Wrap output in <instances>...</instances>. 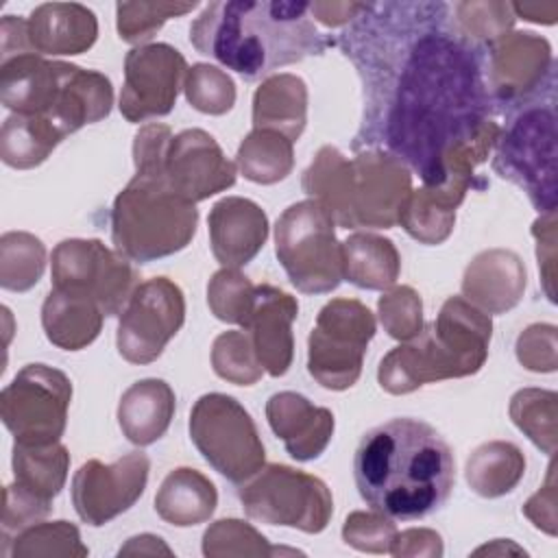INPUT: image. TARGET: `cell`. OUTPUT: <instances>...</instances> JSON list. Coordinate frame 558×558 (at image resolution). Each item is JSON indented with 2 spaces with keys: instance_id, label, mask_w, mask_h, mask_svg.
Segmentation results:
<instances>
[{
  "instance_id": "cell-51",
  "label": "cell",
  "mask_w": 558,
  "mask_h": 558,
  "mask_svg": "<svg viewBox=\"0 0 558 558\" xmlns=\"http://www.w3.org/2000/svg\"><path fill=\"white\" fill-rule=\"evenodd\" d=\"M368 2H310V15L325 26H342L366 11Z\"/></svg>"
},
{
  "instance_id": "cell-45",
  "label": "cell",
  "mask_w": 558,
  "mask_h": 558,
  "mask_svg": "<svg viewBox=\"0 0 558 558\" xmlns=\"http://www.w3.org/2000/svg\"><path fill=\"white\" fill-rule=\"evenodd\" d=\"M397 527L390 517L381 512H351L342 525V538L347 545L371 551V554H390L395 543Z\"/></svg>"
},
{
  "instance_id": "cell-18",
  "label": "cell",
  "mask_w": 558,
  "mask_h": 558,
  "mask_svg": "<svg viewBox=\"0 0 558 558\" xmlns=\"http://www.w3.org/2000/svg\"><path fill=\"white\" fill-rule=\"evenodd\" d=\"M163 179L187 203H201L235 183V163L203 129H185L170 140Z\"/></svg>"
},
{
  "instance_id": "cell-52",
  "label": "cell",
  "mask_w": 558,
  "mask_h": 558,
  "mask_svg": "<svg viewBox=\"0 0 558 558\" xmlns=\"http://www.w3.org/2000/svg\"><path fill=\"white\" fill-rule=\"evenodd\" d=\"M514 17H523L527 22H543L554 24L558 17V4L556 2H512Z\"/></svg>"
},
{
  "instance_id": "cell-20",
  "label": "cell",
  "mask_w": 558,
  "mask_h": 558,
  "mask_svg": "<svg viewBox=\"0 0 558 558\" xmlns=\"http://www.w3.org/2000/svg\"><path fill=\"white\" fill-rule=\"evenodd\" d=\"M296 314L299 303L292 294L268 283L255 288V301L244 331L251 336L257 360L270 377H281L292 366V323Z\"/></svg>"
},
{
  "instance_id": "cell-12",
  "label": "cell",
  "mask_w": 558,
  "mask_h": 558,
  "mask_svg": "<svg viewBox=\"0 0 558 558\" xmlns=\"http://www.w3.org/2000/svg\"><path fill=\"white\" fill-rule=\"evenodd\" d=\"M493 168L517 183L541 211H556V116L551 107H530L497 140Z\"/></svg>"
},
{
  "instance_id": "cell-10",
  "label": "cell",
  "mask_w": 558,
  "mask_h": 558,
  "mask_svg": "<svg viewBox=\"0 0 558 558\" xmlns=\"http://www.w3.org/2000/svg\"><path fill=\"white\" fill-rule=\"evenodd\" d=\"M244 512L268 525H286L307 534L327 527L333 514V497L327 484L305 471L268 464L240 486Z\"/></svg>"
},
{
  "instance_id": "cell-26",
  "label": "cell",
  "mask_w": 558,
  "mask_h": 558,
  "mask_svg": "<svg viewBox=\"0 0 558 558\" xmlns=\"http://www.w3.org/2000/svg\"><path fill=\"white\" fill-rule=\"evenodd\" d=\"M469 187L460 183L423 185L412 190L401 207L399 225L421 244H440L449 238L456 222V209L464 201Z\"/></svg>"
},
{
  "instance_id": "cell-23",
  "label": "cell",
  "mask_w": 558,
  "mask_h": 558,
  "mask_svg": "<svg viewBox=\"0 0 558 558\" xmlns=\"http://www.w3.org/2000/svg\"><path fill=\"white\" fill-rule=\"evenodd\" d=\"M525 279V266L514 251H482L464 270L462 299L486 314H504L521 301Z\"/></svg>"
},
{
  "instance_id": "cell-28",
  "label": "cell",
  "mask_w": 558,
  "mask_h": 558,
  "mask_svg": "<svg viewBox=\"0 0 558 558\" xmlns=\"http://www.w3.org/2000/svg\"><path fill=\"white\" fill-rule=\"evenodd\" d=\"M307 122V87L294 74H272L253 94V129H270L296 142Z\"/></svg>"
},
{
  "instance_id": "cell-30",
  "label": "cell",
  "mask_w": 558,
  "mask_h": 558,
  "mask_svg": "<svg viewBox=\"0 0 558 558\" xmlns=\"http://www.w3.org/2000/svg\"><path fill=\"white\" fill-rule=\"evenodd\" d=\"M344 279L364 290H388L401 272L392 240L375 233H353L342 242Z\"/></svg>"
},
{
  "instance_id": "cell-29",
  "label": "cell",
  "mask_w": 558,
  "mask_h": 558,
  "mask_svg": "<svg viewBox=\"0 0 558 558\" xmlns=\"http://www.w3.org/2000/svg\"><path fill=\"white\" fill-rule=\"evenodd\" d=\"M218 506V490L209 477L190 466H179L170 471L157 495V514L177 527H190L205 523Z\"/></svg>"
},
{
  "instance_id": "cell-15",
  "label": "cell",
  "mask_w": 558,
  "mask_h": 558,
  "mask_svg": "<svg viewBox=\"0 0 558 558\" xmlns=\"http://www.w3.org/2000/svg\"><path fill=\"white\" fill-rule=\"evenodd\" d=\"M185 323V296L168 277L142 281L120 312L116 347L131 364L155 362Z\"/></svg>"
},
{
  "instance_id": "cell-49",
  "label": "cell",
  "mask_w": 558,
  "mask_h": 558,
  "mask_svg": "<svg viewBox=\"0 0 558 558\" xmlns=\"http://www.w3.org/2000/svg\"><path fill=\"white\" fill-rule=\"evenodd\" d=\"M554 471H556V464L551 460L545 484L523 506V514L549 536H556V473Z\"/></svg>"
},
{
  "instance_id": "cell-35",
  "label": "cell",
  "mask_w": 558,
  "mask_h": 558,
  "mask_svg": "<svg viewBox=\"0 0 558 558\" xmlns=\"http://www.w3.org/2000/svg\"><path fill=\"white\" fill-rule=\"evenodd\" d=\"M46 246L26 231H7L0 238V286L11 292L31 290L44 275Z\"/></svg>"
},
{
  "instance_id": "cell-34",
  "label": "cell",
  "mask_w": 558,
  "mask_h": 558,
  "mask_svg": "<svg viewBox=\"0 0 558 558\" xmlns=\"http://www.w3.org/2000/svg\"><path fill=\"white\" fill-rule=\"evenodd\" d=\"M235 166L253 183L283 181L294 166V142L270 129H253L238 148Z\"/></svg>"
},
{
  "instance_id": "cell-38",
  "label": "cell",
  "mask_w": 558,
  "mask_h": 558,
  "mask_svg": "<svg viewBox=\"0 0 558 558\" xmlns=\"http://www.w3.org/2000/svg\"><path fill=\"white\" fill-rule=\"evenodd\" d=\"M194 9L196 2H118V35L122 41L144 46L170 17H181Z\"/></svg>"
},
{
  "instance_id": "cell-37",
  "label": "cell",
  "mask_w": 558,
  "mask_h": 558,
  "mask_svg": "<svg viewBox=\"0 0 558 558\" xmlns=\"http://www.w3.org/2000/svg\"><path fill=\"white\" fill-rule=\"evenodd\" d=\"M4 556H87L89 549L81 543L78 527L68 521H39L17 532L2 549Z\"/></svg>"
},
{
  "instance_id": "cell-14",
  "label": "cell",
  "mask_w": 558,
  "mask_h": 558,
  "mask_svg": "<svg viewBox=\"0 0 558 558\" xmlns=\"http://www.w3.org/2000/svg\"><path fill=\"white\" fill-rule=\"evenodd\" d=\"M137 279L131 259L100 240L70 238L52 251V288L94 301L105 316L124 310L140 286Z\"/></svg>"
},
{
  "instance_id": "cell-4",
  "label": "cell",
  "mask_w": 558,
  "mask_h": 558,
  "mask_svg": "<svg viewBox=\"0 0 558 558\" xmlns=\"http://www.w3.org/2000/svg\"><path fill=\"white\" fill-rule=\"evenodd\" d=\"M303 190L344 229H390L399 225L412 174L401 159L384 150L347 159L336 146H323L303 172Z\"/></svg>"
},
{
  "instance_id": "cell-47",
  "label": "cell",
  "mask_w": 558,
  "mask_h": 558,
  "mask_svg": "<svg viewBox=\"0 0 558 558\" xmlns=\"http://www.w3.org/2000/svg\"><path fill=\"white\" fill-rule=\"evenodd\" d=\"M517 360L534 373H554L558 366L556 327L549 323H534L517 338Z\"/></svg>"
},
{
  "instance_id": "cell-43",
  "label": "cell",
  "mask_w": 558,
  "mask_h": 558,
  "mask_svg": "<svg viewBox=\"0 0 558 558\" xmlns=\"http://www.w3.org/2000/svg\"><path fill=\"white\" fill-rule=\"evenodd\" d=\"M458 28L466 39L493 46L514 24L512 2H458L453 7Z\"/></svg>"
},
{
  "instance_id": "cell-27",
  "label": "cell",
  "mask_w": 558,
  "mask_h": 558,
  "mask_svg": "<svg viewBox=\"0 0 558 558\" xmlns=\"http://www.w3.org/2000/svg\"><path fill=\"white\" fill-rule=\"evenodd\" d=\"M105 312L89 299L52 288L41 305L46 338L63 351H81L92 344L105 320Z\"/></svg>"
},
{
  "instance_id": "cell-11",
  "label": "cell",
  "mask_w": 558,
  "mask_h": 558,
  "mask_svg": "<svg viewBox=\"0 0 558 558\" xmlns=\"http://www.w3.org/2000/svg\"><path fill=\"white\" fill-rule=\"evenodd\" d=\"M375 316L357 299H331L307 338V371L327 390H347L362 375Z\"/></svg>"
},
{
  "instance_id": "cell-48",
  "label": "cell",
  "mask_w": 558,
  "mask_h": 558,
  "mask_svg": "<svg viewBox=\"0 0 558 558\" xmlns=\"http://www.w3.org/2000/svg\"><path fill=\"white\" fill-rule=\"evenodd\" d=\"M532 233L536 238V257H538V268L543 275L545 292L549 301H556L554 292V262H556V211L541 214L536 218Z\"/></svg>"
},
{
  "instance_id": "cell-1",
  "label": "cell",
  "mask_w": 558,
  "mask_h": 558,
  "mask_svg": "<svg viewBox=\"0 0 558 558\" xmlns=\"http://www.w3.org/2000/svg\"><path fill=\"white\" fill-rule=\"evenodd\" d=\"M438 22L425 24L399 54L384 124L390 155L416 170L423 185H442L458 153L490 122L473 48L440 31Z\"/></svg>"
},
{
  "instance_id": "cell-31",
  "label": "cell",
  "mask_w": 558,
  "mask_h": 558,
  "mask_svg": "<svg viewBox=\"0 0 558 558\" xmlns=\"http://www.w3.org/2000/svg\"><path fill=\"white\" fill-rule=\"evenodd\" d=\"M525 473L523 451L506 440L480 445L466 462V482L480 497H501L512 493Z\"/></svg>"
},
{
  "instance_id": "cell-44",
  "label": "cell",
  "mask_w": 558,
  "mask_h": 558,
  "mask_svg": "<svg viewBox=\"0 0 558 558\" xmlns=\"http://www.w3.org/2000/svg\"><path fill=\"white\" fill-rule=\"evenodd\" d=\"M379 320L395 340H410L423 329V301L410 286H397L379 296Z\"/></svg>"
},
{
  "instance_id": "cell-40",
  "label": "cell",
  "mask_w": 558,
  "mask_h": 558,
  "mask_svg": "<svg viewBox=\"0 0 558 558\" xmlns=\"http://www.w3.org/2000/svg\"><path fill=\"white\" fill-rule=\"evenodd\" d=\"M255 288L240 270L220 268L207 283V305L218 320L244 327L253 310Z\"/></svg>"
},
{
  "instance_id": "cell-46",
  "label": "cell",
  "mask_w": 558,
  "mask_h": 558,
  "mask_svg": "<svg viewBox=\"0 0 558 558\" xmlns=\"http://www.w3.org/2000/svg\"><path fill=\"white\" fill-rule=\"evenodd\" d=\"M52 510V504L41 501L33 493L24 490L15 482L4 486V510H2V549L11 543V538L22 532L24 527L39 523L48 512Z\"/></svg>"
},
{
  "instance_id": "cell-9",
  "label": "cell",
  "mask_w": 558,
  "mask_h": 558,
  "mask_svg": "<svg viewBox=\"0 0 558 558\" xmlns=\"http://www.w3.org/2000/svg\"><path fill=\"white\" fill-rule=\"evenodd\" d=\"M190 438L214 471L231 484H246L264 466L266 451L244 405L225 392H207L190 412Z\"/></svg>"
},
{
  "instance_id": "cell-7",
  "label": "cell",
  "mask_w": 558,
  "mask_h": 558,
  "mask_svg": "<svg viewBox=\"0 0 558 558\" xmlns=\"http://www.w3.org/2000/svg\"><path fill=\"white\" fill-rule=\"evenodd\" d=\"M157 170H135L111 207V240L131 262H155L183 251L198 225L194 203L177 196Z\"/></svg>"
},
{
  "instance_id": "cell-6",
  "label": "cell",
  "mask_w": 558,
  "mask_h": 558,
  "mask_svg": "<svg viewBox=\"0 0 558 558\" xmlns=\"http://www.w3.org/2000/svg\"><path fill=\"white\" fill-rule=\"evenodd\" d=\"M0 102L13 113L48 120L68 137L109 116L113 87L102 72L26 52L0 61Z\"/></svg>"
},
{
  "instance_id": "cell-21",
  "label": "cell",
  "mask_w": 558,
  "mask_h": 558,
  "mask_svg": "<svg viewBox=\"0 0 558 558\" xmlns=\"http://www.w3.org/2000/svg\"><path fill=\"white\" fill-rule=\"evenodd\" d=\"M209 244L216 262L222 268L246 266L266 244L268 216L251 198L225 196L207 218Z\"/></svg>"
},
{
  "instance_id": "cell-32",
  "label": "cell",
  "mask_w": 558,
  "mask_h": 558,
  "mask_svg": "<svg viewBox=\"0 0 558 558\" xmlns=\"http://www.w3.org/2000/svg\"><path fill=\"white\" fill-rule=\"evenodd\" d=\"M70 469V453L61 442L52 445H13L15 484L41 501L52 504L61 493Z\"/></svg>"
},
{
  "instance_id": "cell-36",
  "label": "cell",
  "mask_w": 558,
  "mask_h": 558,
  "mask_svg": "<svg viewBox=\"0 0 558 558\" xmlns=\"http://www.w3.org/2000/svg\"><path fill=\"white\" fill-rule=\"evenodd\" d=\"M512 423L547 456L556 451L558 395L554 390L523 388L510 399Z\"/></svg>"
},
{
  "instance_id": "cell-42",
  "label": "cell",
  "mask_w": 558,
  "mask_h": 558,
  "mask_svg": "<svg viewBox=\"0 0 558 558\" xmlns=\"http://www.w3.org/2000/svg\"><path fill=\"white\" fill-rule=\"evenodd\" d=\"M183 89L187 102L201 113L222 116L235 105L233 78L225 70L209 63H194L187 70Z\"/></svg>"
},
{
  "instance_id": "cell-39",
  "label": "cell",
  "mask_w": 558,
  "mask_h": 558,
  "mask_svg": "<svg viewBox=\"0 0 558 558\" xmlns=\"http://www.w3.org/2000/svg\"><path fill=\"white\" fill-rule=\"evenodd\" d=\"M211 366L220 379L238 386H251L264 373V366L259 364L257 353L253 349L251 336L244 329L222 331L214 340Z\"/></svg>"
},
{
  "instance_id": "cell-5",
  "label": "cell",
  "mask_w": 558,
  "mask_h": 558,
  "mask_svg": "<svg viewBox=\"0 0 558 558\" xmlns=\"http://www.w3.org/2000/svg\"><path fill=\"white\" fill-rule=\"evenodd\" d=\"M490 338V314L462 296H449L434 323L381 357L379 386L390 395H408L423 384L475 375L488 357Z\"/></svg>"
},
{
  "instance_id": "cell-41",
  "label": "cell",
  "mask_w": 558,
  "mask_h": 558,
  "mask_svg": "<svg viewBox=\"0 0 558 558\" xmlns=\"http://www.w3.org/2000/svg\"><path fill=\"white\" fill-rule=\"evenodd\" d=\"M281 551L294 549L270 547L264 534L240 519H220L203 534L205 556H275Z\"/></svg>"
},
{
  "instance_id": "cell-33",
  "label": "cell",
  "mask_w": 558,
  "mask_h": 558,
  "mask_svg": "<svg viewBox=\"0 0 558 558\" xmlns=\"http://www.w3.org/2000/svg\"><path fill=\"white\" fill-rule=\"evenodd\" d=\"M63 135L39 116L11 113L0 131V157L7 166L28 170L48 159Z\"/></svg>"
},
{
  "instance_id": "cell-2",
  "label": "cell",
  "mask_w": 558,
  "mask_h": 558,
  "mask_svg": "<svg viewBox=\"0 0 558 558\" xmlns=\"http://www.w3.org/2000/svg\"><path fill=\"white\" fill-rule=\"evenodd\" d=\"M360 497L397 521L436 512L456 484V460L442 436L418 418H390L368 429L353 458Z\"/></svg>"
},
{
  "instance_id": "cell-8",
  "label": "cell",
  "mask_w": 558,
  "mask_h": 558,
  "mask_svg": "<svg viewBox=\"0 0 558 558\" xmlns=\"http://www.w3.org/2000/svg\"><path fill=\"white\" fill-rule=\"evenodd\" d=\"M275 253L290 283L303 294H327L344 279L336 222L314 198L283 209L275 225Z\"/></svg>"
},
{
  "instance_id": "cell-3",
  "label": "cell",
  "mask_w": 558,
  "mask_h": 558,
  "mask_svg": "<svg viewBox=\"0 0 558 558\" xmlns=\"http://www.w3.org/2000/svg\"><path fill=\"white\" fill-rule=\"evenodd\" d=\"M192 46L244 81L320 54L329 41L316 31L310 2H209L190 26Z\"/></svg>"
},
{
  "instance_id": "cell-19",
  "label": "cell",
  "mask_w": 558,
  "mask_h": 558,
  "mask_svg": "<svg viewBox=\"0 0 558 558\" xmlns=\"http://www.w3.org/2000/svg\"><path fill=\"white\" fill-rule=\"evenodd\" d=\"M551 46L532 31L506 33L490 46L488 87L501 102H519L551 74Z\"/></svg>"
},
{
  "instance_id": "cell-13",
  "label": "cell",
  "mask_w": 558,
  "mask_h": 558,
  "mask_svg": "<svg viewBox=\"0 0 558 558\" xmlns=\"http://www.w3.org/2000/svg\"><path fill=\"white\" fill-rule=\"evenodd\" d=\"M70 377L48 364H26L0 392V416L17 445H52L65 432Z\"/></svg>"
},
{
  "instance_id": "cell-17",
  "label": "cell",
  "mask_w": 558,
  "mask_h": 558,
  "mask_svg": "<svg viewBox=\"0 0 558 558\" xmlns=\"http://www.w3.org/2000/svg\"><path fill=\"white\" fill-rule=\"evenodd\" d=\"M148 471L150 460L142 451H131L111 464L83 462L72 477V504L78 519L98 527L126 512L144 495Z\"/></svg>"
},
{
  "instance_id": "cell-24",
  "label": "cell",
  "mask_w": 558,
  "mask_h": 558,
  "mask_svg": "<svg viewBox=\"0 0 558 558\" xmlns=\"http://www.w3.org/2000/svg\"><path fill=\"white\" fill-rule=\"evenodd\" d=\"M26 35L37 54H81L98 37V20L78 2H44L26 17Z\"/></svg>"
},
{
  "instance_id": "cell-53",
  "label": "cell",
  "mask_w": 558,
  "mask_h": 558,
  "mask_svg": "<svg viewBox=\"0 0 558 558\" xmlns=\"http://www.w3.org/2000/svg\"><path fill=\"white\" fill-rule=\"evenodd\" d=\"M120 556L124 554H166V556H172V549L163 543V538L155 536V534H140V536H133L126 541L124 547H120L118 551Z\"/></svg>"
},
{
  "instance_id": "cell-16",
  "label": "cell",
  "mask_w": 558,
  "mask_h": 558,
  "mask_svg": "<svg viewBox=\"0 0 558 558\" xmlns=\"http://www.w3.org/2000/svg\"><path fill=\"white\" fill-rule=\"evenodd\" d=\"M185 57L170 44L135 46L124 57L120 113L129 122H144L172 111L187 76Z\"/></svg>"
},
{
  "instance_id": "cell-50",
  "label": "cell",
  "mask_w": 558,
  "mask_h": 558,
  "mask_svg": "<svg viewBox=\"0 0 558 558\" xmlns=\"http://www.w3.org/2000/svg\"><path fill=\"white\" fill-rule=\"evenodd\" d=\"M390 554L392 556H440L442 554L440 534L427 527H412L401 534L397 532Z\"/></svg>"
},
{
  "instance_id": "cell-25",
  "label": "cell",
  "mask_w": 558,
  "mask_h": 558,
  "mask_svg": "<svg viewBox=\"0 0 558 558\" xmlns=\"http://www.w3.org/2000/svg\"><path fill=\"white\" fill-rule=\"evenodd\" d=\"M177 410V397L168 381L148 377L131 384L118 403V423L129 442L137 447L159 440Z\"/></svg>"
},
{
  "instance_id": "cell-22",
  "label": "cell",
  "mask_w": 558,
  "mask_h": 558,
  "mask_svg": "<svg viewBox=\"0 0 558 558\" xmlns=\"http://www.w3.org/2000/svg\"><path fill=\"white\" fill-rule=\"evenodd\" d=\"M266 418L275 436L286 445V451L299 460H316L333 436V414L327 408L314 405L307 397L283 390L266 401Z\"/></svg>"
}]
</instances>
